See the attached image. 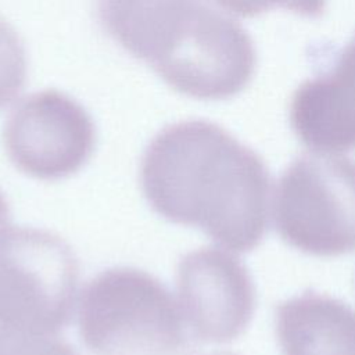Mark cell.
<instances>
[{"instance_id":"cell-1","label":"cell","mask_w":355,"mask_h":355,"mask_svg":"<svg viewBox=\"0 0 355 355\" xmlns=\"http://www.w3.org/2000/svg\"><path fill=\"white\" fill-rule=\"evenodd\" d=\"M140 183L158 215L197 226L227 250L251 251L268 227L270 180L262 158L209 121L157 133L143 154Z\"/></svg>"},{"instance_id":"cell-6","label":"cell","mask_w":355,"mask_h":355,"mask_svg":"<svg viewBox=\"0 0 355 355\" xmlns=\"http://www.w3.org/2000/svg\"><path fill=\"white\" fill-rule=\"evenodd\" d=\"M3 144L18 171L40 180H60L90 159L96 128L78 101L50 89L26 96L11 111Z\"/></svg>"},{"instance_id":"cell-2","label":"cell","mask_w":355,"mask_h":355,"mask_svg":"<svg viewBox=\"0 0 355 355\" xmlns=\"http://www.w3.org/2000/svg\"><path fill=\"white\" fill-rule=\"evenodd\" d=\"M97 17L115 42L189 97L229 98L254 73L247 31L204 0H98Z\"/></svg>"},{"instance_id":"cell-13","label":"cell","mask_w":355,"mask_h":355,"mask_svg":"<svg viewBox=\"0 0 355 355\" xmlns=\"http://www.w3.org/2000/svg\"><path fill=\"white\" fill-rule=\"evenodd\" d=\"M209 355H236L232 352H215V354H209Z\"/></svg>"},{"instance_id":"cell-5","label":"cell","mask_w":355,"mask_h":355,"mask_svg":"<svg viewBox=\"0 0 355 355\" xmlns=\"http://www.w3.org/2000/svg\"><path fill=\"white\" fill-rule=\"evenodd\" d=\"M276 230L291 247L319 257L355 250V161L309 154L280 176L273 204Z\"/></svg>"},{"instance_id":"cell-12","label":"cell","mask_w":355,"mask_h":355,"mask_svg":"<svg viewBox=\"0 0 355 355\" xmlns=\"http://www.w3.org/2000/svg\"><path fill=\"white\" fill-rule=\"evenodd\" d=\"M229 12L251 18L272 8L291 10L304 17H319L324 11L326 0H214Z\"/></svg>"},{"instance_id":"cell-10","label":"cell","mask_w":355,"mask_h":355,"mask_svg":"<svg viewBox=\"0 0 355 355\" xmlns=\"http://www.w3.org/2000/svg\"><path fill=\"white\" fill-rule=\"evenodd\" d=\"M26 80V53L14 28L0 17V110L22 90Z\"/></svg>"},{"instance_id":"cell-3","label":"cell","mask_w":355,"mask_h":355,"mask_svg":"<svg viewBox=\"0 0 355 355\" xmlns=\"http://www.w3.org/2000/svg\"><path fill=\"white\" fill-rule=\"evenodd\" d=\"M78 327L96 355H171L184 343V322L171 291L136 268H110L86 284Z\"/></svg>"},{"instance_id":"cell-9","label":"cell","mask_w":355,"mask_h":355,"mask_svg":"<svg viewBox=\"0 0 355 355\" xmlns=\"http://www.w3.org/2000/svg\"><path fill=\"white\" fill-rule=\"evenodd\" d=\"M276 334L284 355H355V311L306 291L277 306Z\"/></svg>"},{"instance_id":"cell-11","label":"cell","mask_w":355,"mask_h":355,"mask_svg":"<svg viewBox=\"0 0 355 355\" xmlns=\"http://www.w3.org/2000/svg\"><path fill=\"white\" fill-rule=\"evenodd\" d=\"M0 355H78L64 340L0 329Z\"/></svg>"},{"instance_id":"cell-7","label":"cell","mask_w":355,"mask_h":355,"mask_svg":"<svg viewBox=\"0 0 355 355\" xmlns=\"http://www.w3.org/2000/svg\"><path fill=\"white\" fill-rule=\"evenodd\" d=\"M176 287L182 319L197 341H232L251 322L252 279L240 259L225 250L187 252L178 266Z\"/></svg>"},{"instance_id":"cell-4","label":"cell","mask_w":355,"mask_h":355,"mask_svg":"<svg viewBox=\"0 0 355 355\" xmlns=\"http://www.w3.org/2000/svg\"><path fill=\"white\" fill-rule=\"evenodd\" d=\"M79 266L57 234L8 226L0 233V329L55 336L73 313Z\"/></svg>"},{"instance_id":"cell-8","label":"cell","mask_w":355,"mask_h":355,"mask_svg":"<svg viewBox=\"0 0 355 355\" xmlns=\"http://www.w3.org/2000/svg\"><path fill=\"white\" fill-rule=\"evenodd\" d=\"M290 122L298 139L318 153L355 148V35L327 72L298 86Z\"/></svg>"}]
</instances>
